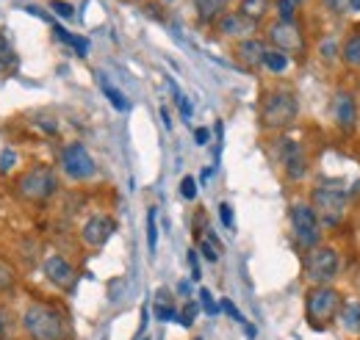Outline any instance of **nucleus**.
I'll return each mask as SVG.
<instances>
[{
  "mask_svg": "<svg viewBox=\"0 0 360 340\" xmlns=\"http://www.w3.org/2000/svg\"><path fill=\"white\" fill-rule=\"evenodd\" d=\"M20 329L28 340H67V318L50 301H31L20 315Z\"/></svg>",
  "mask_w": 360,
  "mask_h": 340,
  "instance_id": "1",
  "label": "nucleus"
},
{
  "mask_svg": "<svg viewBox=\"0 0 360 340\" xmlns=\"http://www.w3.org/2000/svg\"><path fill=\"white\" fill-rule=\"evenodd\" d=\"M258 117H261V128L266 130L291 128L300 117L297 94L291 89H283V86L266 89L264 97H261V114Z\"/></svg>",
  "mask_w": 360,
  "mask_h": 340,
  "instance_id": "2",
  "label": "nucleus"
},
{
  "mask_svg": "<svg viewBox=\"0 0 360 340\" xmlns=\"http://www.w3.org/2000/svg\"><path fill=\"white\" fill-rule=\"evenodd\" d=\"M341 304H344V299L333 285H314L305 294V318L314 329H327L338 318Z\"/></svg>",
  "mask_w": 360,
  "mask_h": 340,
  "instance_id": "3",
  "label": "nucleus"
},
{
  "mask_svg": "<svg viewBox=\"0 0 360 340\" xmlns=\"http://www.w3.org/2000/svg\"><path fill=\"white\" fill-rule=\"evenodd\" d=\"M347 205H349V197H347V191L338 188V185L321 183V185H316L314 194H311V208H314L316 218H319L321 227H335V224H341L344 216H347Z\"/></svg>",
  "mask_w": 360,
  "mask_h": 340,
  "instance_id": "4",
  "label": "nucleus"
},
{
  "mask_svg": "<svg viewBox=\"0 0 360 340\" xmlns=\"http://www.w3.org/2000/svg\"><path fill=\"white\" fill-rule=\"evenodd\" d=\"M56 191H58V177H56L53 166L39 164L17 177V194L25 202H47Z\"/></svg>",
  "mask_w": 360,
  "mask_h": 340,
  "instance_id": "5",
  "label": "nucleus"
},
{
  "mask_svg": "<svg viewBox=\"0 0 360 340\" xmlns=\"http://www.w3.org/2000/svg\"><path fill=\"white\" fill-rule=\"evenodd\" d=\"M338 252L333 247H314L305 252V280L311 285H330L338 277Z\"/></svg>",
  "mask_w": 360,
  "mask_h": 340,
  "instance_id": "6",
  "label": "nucleus"
},
{
  "mask_svg": "<svg viewBox=\"0 0 360 340\" xmlns=\"http://www.w3.org/2000/svg\"><path fill=\"white\" fill-rule=\"evenodd\" d=\"M291 230H294L297 244L305 252L319 247V241H321V224L316 218L311 202H294L291 205Z\"/></svg>",
  "mask_w": 360,
  "mask_h": 340,
  "instance_id": "7",
  "label": "nucleus"
},
{
  "mask_svg": "<svg viewBox=\"0 0 360 340\" xmlns=\"http://www.w3.org/2000/svg\"><path fill=\"white\" fill-rule=\"evenodd\" d=\"M58 164H61V171L70 177V180H91L94 174H97V164H94V158L89 155V150L84 147V144H78V141H72V144H67L64 150H61V155H58Z\"/></svg>",
  "mask_w": 360,
  "mask_h": 340,
  "instance_id": "8",
  "label": "nucleus"
},
{
  "mask_svg": "<svg viewBox=\"0 0 360 340\" xmlns=\"http://www.w3.org/2000/svg\"><path fill=\"white\" fill-rule=\"evenodd\" d=\"M266 39L274 50L285 53V55H302L305 53V34L294 20H277L271 22L266 31Z\"/></svg>",
  "mask_w": 360,
  "mask_h": 340,
  "instance_id": "9",
  "label": "nucleus"
},
{
  "mask_svg": "<svg viewBox=\"0 0 360 340\" xmlns=\"http://www.w3.org/2000/svg\"><path fill=\"white\" fill-rule=\"evenodd\" d=\"M280 164L288 180H302L308 174V158L305 150L297 138H283L280 141Z\"/></svg>",
  "mask_w": 360,
  "mask_h": 340,
  "instance_id": "10",
  "label": "nucleus"
},
{
  "mask_svg": "<svg viewBox=\"0 0 360 340\" xmlns=\"http://www.w3.org/2000/svg\"><path fill=\"white\" fill-rule=\"evenodd\" d=\"M42 271H45V280L53 285V288H58V291H72V288H75L78 274H75L72 263H70V260H64L61 255L47 257L45 266H42Z\"/></svg>",
  "mask_w": 360,
  "mask_h": 340,
  "instance_id": "11",
  "label": "nucleus"
},
{
  "mask_svg": "<svg viewBox=\"0 0 360 340\" xmlns=\"http://www.w3.org/2000/svg\"><path fill=\"white\" fill-rule=\"evenodd\" d=\"M114 233H117V221H114L111 216H105V213H97V216H91L89 221L84 224L81 238H84L86 247L100 249V247H105V244L111 241Z\"/></svg>",
  "mask_w": 360,
  "mask_h": 340,
  "instance_id": "12",
  "label": "nucleus"
},
{
  "mask_svg": "<svg viewBox=\"0 0 360 340\" xmlns=\"http://www.w3.org/2000/svg\"><path fill=\"white\" fill-rule=\"evenodd\" d=\"M333 117H335V125L341 133H355L358 128V103H355V94L352 91H338L335 100H333Z\"/></svg>",
  "mask_w": 360,
  "mask_h": 340,
  "instance_id": "13",
  "label": "nucleus"
},
{
  "mask_svg": "<svg viewBox=\"0 0 360 340\" xmlns=\"http://www.w3.org/2000/svg\"><path fill=\"white\" fill-rule=\"evenodd\" d=\"M217 28L222 37H230V39H250V34L255 31V22L247 20L244 14L238 11H225L219 20H217Z\"/></svg>",
  "mask_w": 360,
  "mask_h": 340,
  "instance_id": "14",
  "label": "nucleus"
},
{
  "mask_svg": "<svg viewBox=\"0 0 360 340\" xmlns=\"http://www.w3.org/2000/svg\"><path fill=\"white\" fill-rule=\"evenodd\" d=\"M264 55H266V42L250 37V39H241L236 44V58L247 67V70H258L264 67Z\"/></svg>",
  "mask_w": 360,
  "mask_h": 340,
  "instance_id": "15",
  "label": "nucleus"
},
{
  "mask_svg": "<svg viewBox=\"0 0 360 340\" xmlns=\"http://www.w3.org/2000/svg\"><path fill=\"white\" fill-rule=\"evenodd\" d=\"M230 0H194V11L200 17V22H217L225 14Z\"/></svg>",
  "mask_w": 360,
  "mask_h": 340,
  "instance_id": "16",
  "label": "nucleus"
},
{
  "mask_svg": "<svg viewBox=\"0 0 360 340\" xmlns=\"http://www.w3.org/2000/svg\"><path fill=\"white\" fill-rule=\"evenodd\" d=\"M338 318L349 335H360V301H344Z\"/></svg>",
  "mask_w": 360,
  "mask_h": 340,
  "instance_id": "17",
  "label": "nucleus"
},
{
  "mask_svg": "<svg viewBox=\"0 0 360 340\" xmlns=\"http://www.w3.org/2000/svg\"><path fill=\"white\" fill-rule=\"evenodd\" d=\"M271 8V0H241L238 3V14H244L252 22H261Z\"/></svg>",
  "mask_w": 360,
  "mask_h": 340,
  "instance_id": "18",
  "label": "nucleus"
},
{
  "mask_svg": "<svg viewBox=\"0 0 360 340\" xmlns=\"http://www.w3.org/2000/svg\"><path fill=\"white\" fill-rule=\"evenodd\" d=\"M338 53H341V58H344L347 67H360V31L349 34Z\"/></svg>",
  "mask_w": 360,
  "mask_h": 340,
  "instance_id": "19",
  "label": "nucleus"
},
{
  "mask_svg": "<svg viewBox=\"0 0 360 340\" xmlns=\"http://www.w3.org/2000/svg\"><path fill=\"white\" fill-rule=\"evenodd\" d=\"M197 252L205 257L208 263H217V260H219V255H222V244H219V238H217V235L208 230V233L200 238V249H197Z\"/></svg>",
  "mask_w": 360,
  "mask_h": 340,
  "instance_id": "20",
  "label": "nucleus"
},
{
  "mask_svg": "<svg viewBox=\"0 0 360 340\" xmlns=\"http://www.w3.org/2000/svg\"><path fill=\"white\" fill-rule=\"evenodd\" d=\"M288 64H291V58L285 55V53H280V50H274V47H266V55H264V67L274 72V75H283L285 70H288Z\"/></svg>",
  "mask_w": 360,
  "mask_h": 340,
  "instance_id": "21",
  "label": "nucleus"
},
{
  "mask_svg": "<svg viewBox=\"0 0 360 340\" xmlns=\"http://www.w3.org/2000/svg\"><path fill=\"white\" fill-rule=\"evenodd\" d=\"M17 327H20V318L14 315V310L8 304L0 301V338H11L17 332Z\"/></svg>",
  "mask_w": 360,
  "mask_h": 340,
  "instance_id": "22",
  "label": "nucleus"
},
{
  "mask_svg": "<svg viewBox=\"0 0 360 340\" xmlns=\"http://www.w3.org/2000/svg\"><path fill=\"white\" fill-rule=\"evenodd\" d=\"M53 31H56V37H58L61 42H67L70 47H75V50H78V55H86V53H89V42H86L84 37H75V34H70L64 25H53Z\"/></svg>",
  "mask_w": 360,
  "mask_h": 340,
  "instance_id": "23",
  "label": "nucleus"
},
{
  "mask_svg": "<svg viewBox=\"0 0 360 340\" xmlns=\"http://www.w3.org/2000/svg\"><path fill=\"white\" fill-rule=\"evenodd\" d=\"M100 89H103V94L108 97V103H111L117 111H128V100H125V94H122L120 89H114L105 78H100Z\"/></svg>",
  "mask_w": 360,
  "mask_h": 340,
  "instance_id": "24",
  "label": "nucleus"
},
{
  "mask_svg": "<svg viewBox=\"0 0 360 340\" xmlns=\"http://www.w3.org/2000/svg\"><path fill=\"white\" fill-rule=\"evenodd\" d=\"M17 288V274L11 271V266L0 263V296H8Z\"/></svg>",
  "mask_w": 360,
  "mask_h": 340,
  "instance_id": "25",
  "label": "nucleus"
},
{
  "mask_svg": "<svg viewBox=\"0 0 360 340\" xmlns=\"http://www.w3.org/2000/svg\"><path fill=\"white\" fill-rule=\"evenodd\" d=\"M300 3H302V0H274L277 17H280V20H294V17H297Z\"/></svg>",
  "mask_w": 360,
  "mask_h": 340,
  "instance_id": "26",
  "label": "nucleus"
},
{
  "mask_svg": "<svg viewBox=\"0 0 360 340\" xmlns=\"http://www.w3.org/2000/svg\"><path fill=\"white\" fill-rule=\"evenodd\" d=\"M155 247H158V224H155V208H150V213H147V249H150V255L155 252Z\"/></svg>",
  "mask_w": 360,
  "mask_h": 340,
  "instance_id": "27",
  "label": "nucleus"
},
{
  "mask_svg": "<svg viewBox=\"0 0 360 340\" xmlns=\"http://www.w3.org/2000/svg\"><path fill=\"white\" fill-rule=\"evenodd\" d=\"M155 318L158 321H164V324H169V321H180V313L172 307V304H155Z\"/></svg>",
  "mask_w": 360,
  "mask_h": 340,
  "instance_id": "28",
  "label": "nucleus"
},
{
  "mask_svg": "<svg viewBox=\"0 0 360 340\" xmlns=\"http://www.w3.org/2000/svg\"><path fill=\"white\" fill-rule=\"evenodd\" d=\"M200 307H202L208 315H219V310H222V307L214 301V294H211L208 288H202V291H200Z\"/></svg>",
  "mask_w": 360,
  "mask_h": 340,
  "instance_id": "29",
  "label": "nucleus"
},
{
  "mask_svg": "<svg viewBox=\"0 0 360 340\" xmlns=\"http://www.w3.org/2000/svg\"><path fill=\"white\" fill-rule=\"evenodd\" d=\"M180 197L188 200V202L197 200V180H194V177H183V180H180Z\"/></svg>",
  "mask_w": 360,
  "mask_h": 340,
  "instance_id": "30",
  "label": "nucleus"
},
{
  "mask_svg": "<svg viewBox=\"0 0 360 340\" xmlns=\"http://www.w3.org/2000/svg\"><path fill=\"white\" fill-rule=\"evenodd\" d=\"M11 61H14V53H11L8 37H6V34H0V70H6Z\"/></svg>",
  "mask_w": 360,
  "mask_h": 340,
  "instance_id": "31",
  "label": "nucleus"
},
{
  "mask_svg": "<svg viewBox=\"0 0 360 340\" xmlns=\"http://www.w3.org/2000/svg\"><path fill=\"white\" fill-rule=\"evenodd\" d=\"M50 8L58 14V17H64V20H70V17H75V8L67 3V0H50Z\"/></svg>",
  "mask_w": 360,
  "mask_h": 340,
  "instance_id": "32",
  "label": "nucleus"
},
{
  "mask_svg": "<svg viewBox=\"0 0 360 340\" xmlns=\"http://www.w3.org/2000/svg\"><path fill=\"white\" fill-rule=\"evenodd\" d=\"M197 313H200V304L188 301V304L183 307V313H180V324H183V327H191V324H194V318H197Z\"/></svg>",
  "mask_w": 360,
  "mask_h": 340,
  "instance_id": "33",
  "label": "nucleus"
},
{
  "mask_svg": "<svg viewBox=\"0 0 360 340\" xmlns=\"http://www.w3.org/2000/svg\"><path fill=\"white\" fill-rule=\"evenodd\" d=\"M14 164H17V152L14 150H3L0 152V171H8Z\"/></svg>",
  "mask_w": 360,
  "mask_h": 340,
  "instance_id": "34",
  "label": "nucleus"
},
{
  "mask_svg": "<svg viewBox=\"0 0 360 340\" xmlns=\"http://www.w3.org/2000/svg\"><path fill=\"white\" fill-rule=\"evenodd\" d=\"M219 307L225 310V313H227V315H230V318H233V321H238V324H244V315L238 313V307H236V304H233L230 299H222V304H219Z\"/></svg>",
  "mask_w": 360,
  "mask_h": 340,
  "instance_id": "35",
  "label": "nucleus"
},
{
  "mask_svg": "<svg viewBox=\"0 0 360 340\" xmlns=\"http://www.w3.org/2000/svg\"><path fill=\"white\" fill-rule=\"evenodd\" d=\"M219 218H222V224H225L227 230H233V208H230L227 202L219 205Z\"/></svg>",
  "mask_w": 360,
  "mask_h": 340,
  "instance_id": "36",
  "label": "nucleus"
},
{
  "mask_svg": "<svg viewBox=\"0 0 360 340\" xmlns=\"http://www.w3.org/2000/svg\"><path fill=\"white\" fill-rule=\"evenodd\" d=\"M188 266H191V280L197 282V280L202 277V274H200V260H197V249H191V252H188Z\"/></svg>",
  "mask_w": 360,
  "mask_h": 340,
  "instance_id": "37",
  "label": "nucleus"
},
{
  "mask_svg": "<svg viewBox=\"0 0 360 340\" xmlns=\"http://www.w3.org/2000/svg\"><path fill=\"white\" fill-rule=\"evenodd\" d=\"M319 53H321L324 61H333V58H335V42H321Z\"/></svg>",
  "mask_w": 360,
  "mask_h": 340,
  "instance_id": "38",
  "label": "nucleus"
},
{
  "mask_svg": "<svg viewBox=\"0 0 360 340\" xmlns=\"http://www.w3.org/2000/svg\"><path fill=\"white\" fill-rule=\"evenodd\" d=\"M327 3V8H333L335 14H344L347 8H349V0H324Z\"/></svg>",
  "mask_w": 360,
  "mask_h": 340,
  "instance_id": "39",
  "label": "nucleus"
},
{
  "mask_svg": "<svg viewBox=\"0 0 360 340\" xmlns=\"http://www.w3.org/2000/svg\"><path fill=\"white\" fill-rule=\"evenodd\" d=\"M208 138H211V130H208V128H197V130H194V141H197L200 147H205V144H208Z\"/></svg>",
  "mask_w": 360,
  "mask_h": 340,
  "instance_id": "40",
  "label": "nucleus"
},
{
  "mask_svg": "<svg viewBox=\"0 0 360 340\" xmlns=\"http://www.w3.org/2000/svg\"><path fill=\"white\" fill-rule=\"evenodd\" d=\"M161 119H164V125H167V128L172 125V119H169V111H167V108H161Z\"/></svg>",
  "mask_w": 360,
  "mask_h": 340,
  "instance_id": "41",
  "label": "nucleus"
},
{
  "mask_svg": "<svg viewBox=\"0 0 360 340\" xmlns=\"http://www.w3.org/2000/svg\"><path fill=\"white\" fill-rule=\"evenodd\" d=\"M178 291L183 294V296H188V282H180L178 285Z\"/></svg>",
  "mask_w": 360,
  "mask_h": 340,
  "instance_id": "42",
  "label": "nucleus"
},
{
  "mask_svg": "<svg viewBox=\"0 0 360 340\" xmlns=\"http://www.w3.org/2000/svg\"><path fill=\"white\" fill-rule=\"evenodd\" d=\"M349 11H360V0H349Z\"/></svg>",
  "mask_w": 360,
  "mask_h": 340,
  "instance_id": "43",
  "label": "nucleus"
},
{
  "mask_svg": "<svg viewBox=\"0 0 360 340\" xmlns=\"http://www.w3.org/2000/svg\"><path fill=\"white\" fill-rule=\"evenodd\" d=\"M161 3H175V0H161Z\"/></svg>",
  "mask_w": 360,
  "mask_h": 340,
  "instance_id": "44",
  "label": "nucleus"
},
{
  "mask_svg": "<svg viewBox=\"0 0 360 340\" xmlns=\"http://www.w3.org/2000/svg\"><path fill=\"white\" fill-rule=\"evenodd\" d=\"M0 340H11V338H0Z\"/></svg>",
  "mask_w": 360,
  "mask_h": 340,
  "instance_id": "45",
  "label": "nucleus"
},
{
  "mask_svg": "<svg viewBox=\"0 0 360 340\" xmlns=\"http://www.w3.org/2000/svg\"><path fill=\"white\" fill-rule=\"evenodd\" d=\"M194 340H202V338H194Z\"/></svg>",
  "mask_w": 360,
  "mask_h": 340,
  "instance_id": "46",
  "label": "nucleus"
}]
</instances>
